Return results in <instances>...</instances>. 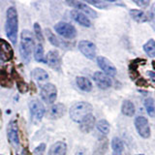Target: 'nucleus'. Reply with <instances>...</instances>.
<instances>
[{
    "label": "nucleus",
    "mask_w": 155,
    "mask_h": 155,
    "mask_svg": "<svg viewBox=\"0 0 155 155\" xmlns=\"http://www.w3.org/2000/svg\"><path fill=\"white\" fill-rule=\"evenodd\" d=\"M5 32L8 39L16 45L18 35V12L15 7H9L6 12V22H5Z\"/></svg>",
    "instance_id": "nucleus-1"
},
{
    "label": "nucleus",
    "mask_w": 155,
    "mask_h": 155,
    "mask_svg": "<svg viewBox=\"0 0 155 155\" xmlns=\"http://www.w3.org/2000/svg\"><path fill=\"white\" fill-rule=\"evenodd\" d=\"M21 46H19V53L24 63H29L31 60V54L33 48L35 46V39L33 34L24 29L21 34Z\"/></svg>",
    "instance_id": "nucleus-2"
},
{
    "label": "nucleus",
    "mask_w": 155,
    "mask_h": 155,
    "mask_svg": "<svg viewBox=\"0 0 155 155\" xmlns=\"http://www.w3.org/2000/svg\"><path fill=\"white\" fill-rule=\"evenodd\" d=\"M93 107L87 102H78L74 104L69 110L70 117L73 121L77 123H81L87 115L92 114Z\"/></svg>",
    "instance_id": "nucleus-3"
},
{
    "label": "nucleus",
    "mask_w": 155,
    "mask_h": 155,
    "mask_svg": "<svg viewBox=\"0 0 155 155\" xmlns=\"http://www.w3.org/2000/svg\"><path fill=\"white\" fill-rule=\"evenodd\" d=\"M29 111H30L31 121L34 124L39 123L43 119L44 114L46 113V109L44 104L37 99L31 100L29 103Z\"/></svg>",
    "instance_id": "nucleus-4"
},
{
    "label": "nucleus",
    "mask_w": 155,
    "mask_h": 155,
    "mask_svg": "<svg viewBox=\"0 0 155 155\" xmlns=\"http://www.w3.org/2000/svg\"><path fill=\"white\" fill-rule=\"evenodd\" d=\"M54 30L57 32V34L67 40H72L77 37V29L76 27L71 23L59 21L54 25Z\"/></svg>",
    "instance_id": "nucleus-5"
},
{
    "label": "nucleus",
    "mask_w": 155,
    "mask_h": 155,
    "mask_svg": "<svg viewBox=\"0 0 155 155\" xmlns=\"http://www.w3.org/2000/svg\"><path fill=\"white\" fill-rule=\"evenodd\" d=\"M42 100L47 104H53L57 98V88L53 84H43L40 90Z\"/></svg>",
    "instance_id": "nucleus-6"
},
{
    "label": "nucleus",
    "mask_w": 155,
    "mask_h": 155,
    "mask_svg": "<svg viewBox=\"0 0 155 155\" xmlns=\"http://www.w3.org/2000/svg\"><path fill=\"white\" fill-rule=\"evenodd\" d=\"M7 137L10 144L14 147H18L21 144L19 140V132H18V125L16 119H12L7 126Z\"/></svg>",
    "instance_id": "nucleus-7"
},
{
    "label": "nucleus",
    "mask_w": 155,
    "mask_h": 155,
    "mask_svg": "<svg viewBox=\"0 0 155 155\" xmlns=\"http://www.w3.org/2000/svg\"><path fill=\"white\" fill-rule=\"evenodd\" d=\"M78 48H79L80 51L84 54L86 58L88 59H94L96 57V45L91 41L88 40H82L79 43L78 45Z\"/></svg>",
    "instance_id": "nucleus-8"
},
{
    "label": "nucleus",
    "mask_w": 155,
    "mask_h": 155,
    "mask_svg": "<svg viewBox=\"0 0 155 155\" xmlns=\"http://www.w3.org/2000/svg\"><path fill=\"white\" fill-rule=\"evenodd\" d=\"M135 127L138 131V134L143 139L150 137V127L147 119L144 116H137L135 119Z\"/></svg>",
    "instance_id": "nucleus-9"
},
{
    "label": "nucleus",
    "mask_w": 155,
    "mask_h": 155,
    "mask_svg": "<svg viewBox=\"0 0 155 155\" xmlns=\"http://www.w3.org/2000/svg\"><path fill=\"white\" fill-rule=\"evenodd\" d=\"M14 57V50L12 45L7 40L0 38V60L4 62L11 61Z\"/></svg>",
    "instance_id": "nucleus-10"
},
{
    "label": "nucleus",
    "mask_w": 155,
    "mask_h": 155,
    "mask_svg": "<svg viewBox=\"0 0 155 155\" xmlns=\"http://www.w3.org/2000/svg\"><path fill=\"white\" fill-rule=\"evenodd\" d=\"M66 4L69 5V6H72V7L76 8L78 11H80L81 13L84 14L86 17L89 16L92 18H96L97 17H98V15H97L95 10L90 8L88 5H87V3H85V2L75 1V0H74V1H67Z\"/></svg>",
    "instance_id": "nucleus-11"
},
{
    "label": "nucleus",
    "mask_w": 155,
    "mask_h": 155,
    "mask_svg": "<svg viewBox=\"0 0 155 155\" xmlns=\"http://www.w3.org/2000/svg\"><path fill=\"white\" fill-rule=\"evenodd\" d=\"M97 64L100 67L101 70H103V73L109 77H114L116 75V68L111 63L108 58L104 56H98L97 57Z\"/></svg>",
    "instance_id": "nucleus-12"
},
{
    "label": "nucleus",
    "mask_w": 155,
    "mask_h": 155,
    "mask_svg": "<svg viewBox=\"0 0 155 155\" xmlns=\"http://www.w3.org/2000/svg\"><path fill=\"white\" fill-rule=\"evenodd\" d=\"M46 62L48 65V67H51V69L55 71L61 70L62 60H61V56L59 55V52L57 51L53 50V51H48V53L46 56Z\"/></svg>",
    "instance_id": "nucleus-13"
},
{
    "label": "nucleus",
    "mask_w": 155,
    "mask_h": 155,
    "mask_svg": "<svg viewBox=\"0 0 155 155\" xmlns=\"http://www.w3.org/2000/svg\"><path fill=\"white\" fill-rule=\"evenodd\" d=\"M93 80L95 81V84H97V86L101 89H108L113 85V81H111L110 78L109 76H107L106 74H104L103 72H95L93 75Z\"/></svg>",
    "instance_id": "nucleus-14"
},
{
    "label": "nucleus",
    "mask_w": 155,
    "mask_h": 155,
    "mask_svg": "<svg viewBox=\"0 0 155 155\" xmlns=\"http://www.w3.org/2000/svg\"><path fill=\"white\" fill-rule=\"evenodd\" d=\"M66 107L64 104L62 103H58V104H54L51 107V109L48 111V118L51 119H58L61 118L63 115L66 113Z\"/></svg>",
    "instance_id": "nucleus-15"
},
{
    "label": "nucleus",
    "mask_w": 155,
    "mask_h": 155,
    "mask_svg": "<svg viewBox=\"0 0 155 155\" xmlns=\"http://www.w3.org/2000/svg\"><path fill=\"white\" fill-rule=\"evenodd\" d=\"M147 60L143 59V58H136V59H133L130 62L129 64V75L131 77V80L136 81L139 78H140V75L138 71L140 65L142 64H145Z\"/></svg>",
    "instance_id": "nucleus-16"
},
{
    "label": "nucleus",
    "mask_w": 155,
    "mask_h": 155,
    "mask_svg": "<svg viewBox=\"0 0 155 155\" xmlns=\"http://www.w3.org/2000/svg\"><path fill=\"white\" fill-rule=\"evenodd\" d=\"M71 17L76 22L79 23L80 25H82L84 27L91 26V22L88 17H86L84 14L81 13L80 11H78V10H73V11H71Z\"/></svg>",
    "instance_id": "nucleus-17"
},
{
    "label": "nucleus",
    "mask_w": 155,
    "mask_h": 155,
    "mask_svg": "<svg viewBox=\"0 0 155 155\" xmlns=\"http://www.w3.org/2000/svg\"><path fill=\"white\" fill-rule=\"evenodd\" d=\"M95 124H96L95 116L91 114L89 115H87L86 117L80 123V129L81 132H84V133H89L90 131L94 128Z\"/></svg>",
    "instance_id": "nucleus-18"
},
{
    "label": "nucleus",
    "mask_w": 155,
    "mask_h": 155,
    "mask_svg": "<svg viewBox=\"0 0 155 155\" xmlns=\"http://www.w3.org/2000/svg\"><path fill=\"white\" fill-rule=\"evenodd\" d=\"M45 33H46V36H47V39L48 40V42H50L52 46L54 47H57V48H68V45L69 44H66L65 42H63L62 40H59L54 34H53L51 32V29L48 28H46L45 29Z\"/></svg>",
    "instance_id": "nucleus-19"
},
{
    "label": "nucleus",
    "mask_w": 155,
    "mask_h": 155,
    "mask_svg": "<svg viewBox=\"0 0 155 155\" xmlns=\"http://www.w3.org/2000/svg\"><path fill=\"white\" fill-rule=\"evenodd\" d=\"M66 153L67 144L64 142H56L48 150V155H66Z\"/></svg>",
    "instance_id": "nucleus-20"
},
{
    "label": "nucleus",
    "mask_w": 155,
    "mask_h": 155,
    "mask_svg": "<svg viewBox=\"0 0 155 155\" xmlns=\"http://www.w3.org/2000/svg\"><path fill=\"white\" fill-rule=\"evenodd\" d=\"M12 74H13V78H12V79L16 81L17 87H18V91L21 92V93H26V92L29 90V85H28V84H26V82L21 79V77L18 74L15 69H13Z\"/></svg>",
    "instance_id": "nucleus-21"
},
{
    "label": "nucleus",
    "mask_w": 155,
    "mask_h": 155,
    "mask_svg": "<svg viewBox=\"0 0 155 155\" xmlns=\"http://www.w3.org/2000/svg\"><path fill=\"white\" fill-rule=\"evenodd\" d=\"M109 147V140L106 137H102L99 139L98 143H97L96 147L94 148V155H104Z\"/></svg>",
    "instance_id": "nucleus-22"
},
{
    "label": "nucleus",
    "mask_w": 155,
    "mask_h": 155,
    "mask_svg": "<svg viewBox=\"0 0 155 155\" xmlns=\"http://www.w3.org/2000/svg\"><path fill=\"white\" fill-rule=\"evenodd\" d=\"M129 14H130V17L132 18L135 21H137L139 23H143V22H147L149 18L147 14L144 12L140 11V10H138V9H132L129 11Z\"/></svg>",
    "instance_id": "nucleus-23"
},
{
    "label": "nucleus",
    "mask_w": 155,
    "mask_h": 155,
    "mask_svg": "<svg viewBox=\"0 0 155 155\" xmlns=\"http://www.w3.org/2000/svg\"><path fill=\"white\" fill-rule=\"evenodd\" d=\"M76 84L81 90L84 91V92H90L92 90L91 81L85 77H77Z\"/></svg>",
    "instance_id": "nucleus-24"
},
{
    "label": "nucleus",
    "mask_w": 155,
    "mask_h": 155,
    "mask_svg": "<svg viewBox=\"0 0 155 155\" xmlns=\"http://www.w3.org/2000/svg\"><path fill=\"white\" fill-rule=\"evenodd\" d=\"M31 77L38 82H44L48 80V74L42 68H35L31 73Z\"/></svg>",
    "instance_id": "nucleus-25"
},
{
    "label": "nucleus",
    "mask_w": 155,
    "mask_h": 155,
    "mask_svg": "<svg viewBox=\"0 0 155 155\" xmlns=\"http://www.w3.org/2000/svg\"><path fill=\"white\" fill-rule=\"evenodd\" d=\"M121 113L126 116H133L136 113L135 105L129 100H124L121 105Z\"/></svg>",
    "instance_id": "nucleus-26"
},
{
    "label": "nucleus",
    "mask_w": 155,
    "mask_h": 155,
    "mask_svg": "<svg viewBox=\"0 0 155 155\" xmlns=\"http://www.w3.org/2000/svg\"><path fill=\"white\" fill-rule=\"evenodd\" d=\"M34 58H35V60L37 62L47 63L45 53H44V48H43L42 44H38V45L35 47V50H34Z\"/></svg>",
    "instance_id": "nucleus-27"
},
{
    "label": "nucleus",
    "mask_w": 155,
    "mask_h": 155,
    "mask_svg": "<svg viewBox=\"0 0 155 155\" xmlns=\"http://www.w3.org/2000/svg\"><path fill=\"white\" fill-rule=\"evenodd\" d=\"M111 148L114 150V153L122 154L124 150V143L118 137H114L111 140Z\"/></svg>",
    "instance_id": "nucleus-28"
},
{
    "label": "nucleus",
    "mask_w": 155,
    "mask_h": 155,
    "mask_svg": "<svg viewBox=\"0 0 155 155\" xmlns=\"http://www.w3.org/2000/svg\"><path fill=\"white\" fill-rule=\"evenodd\" d=\"M143 51L150 57H155V41L153 39L149 40L143 45Z\"/></svg>",
    "instance_id": "nucleus-29"
},
{
    "label": "nucleus",
    "mask_w": 155,
    "mask_h": 155,
    "mask_svg": "<svg viewBox=\"0 0 155 155\" xmlns=\"http://www.w3.org/2000/svg\"><path fill=\"white\" fill-rule=\"evenodd\" d=\"M143 104L145 107V110H147V114L151 116V117H154L155 116V105H154V100L151 98V97H147L145 98L143 101Z\"/></svg>",
    "instance_id": "nucleus-30"
},
{
    "label": "nucleus",
    "mask_w": 155,
    "mask_h": 155,
    "mask_svg": "<svg viewBox=\"0 0 155 155\" xmlns=\"http://www.w3.org/2000/svg\"><path fill=\"white\" fill-rule=\"evenodd\" d=\"M96 127L98 129L99 132H101L103 135L109 134L110 130V123L106 119H100L98 122L96 123Z\"/></svg>",
    "instance_id": "nucleus-31"
},
{
    "label": "nucleus",
    "mask_w": 155,
    "mask_h": 155,
    "mask_svg": "<svg viewBox=\"0 0 155 155\" xmlns=\"http://www.w3.org/2000/svg\"><path fill=\"white\" fill-rule=\"evenodd\" d=\"M0 84L4 87H10L12 85V80L9 78L5 69L0 70Z\"/></svg>",
    "instance_id": "nucleus-32"
},
{
    "label": "nucleus",
    "mask_w": 155,
    "mask_h": 155,
    "mask_svg": "<svg viewBox=\"0 0 155 155\" xmlns=\"http://www.w3.org/2000/svg\"><path fill=\"white\" fill-rule=\"evenodd\" d=\"M34 34H35V37L37 40L40 42V44L44 41V34H43V31H42V28L40 26V24L38 22H35L34 23Z\"/></svg>",
    "instance_id": "nucleus-33"
},
{
    "label": "nucleus",
    "mask_w": 155,
    "mask_h": 155,
    "mask_svg": "<svg viewBox=\"0 0 155 155\" xmlns=\"http://www.w3.org/2000/svg\"><path fill=\"white\" fill-rule=\"evenodd\" d=\"M87 3L99 9H106L109 7V3L107 1H87Z\"/></svg>",
    "instance_id": "nucleus-34"
},
{
    "label": "nucleus",
    "mask_w": 155,
    "mask_h": 155,
    "mask_svg": "<svg viewBox=\"0 0 155 155\" xmlns=\"http://www.w3.org/2000/svg\"><path fill=\"white\" fill-rule=\"evenodd\" d=\"M46 150V143H40L38 145V147L34 149V154L35 155H43L44 152H45Z\"/></svg>",
    "instance_id": "nucleus-35"
},
{
    "label": "nucleus",
    "mask_w": 155,
    "mask_h": 155,
    "mask_svg": "<svg viewBox=\"0 0 155 155\" xmlns=\"http://www.w3.org/2000/svg\"><path fill=\"white\" fill-rule=\"evenodd\" d=\"M150 19H151V23L155 29V2L152 4L151 9H150Z\"/></svg>",
    "instance_id": "nucleus-36"
},
{
    "label": "nucleus",
    "mask_w": 155,
    "mask_h": 155,
    "mask_svg": "<svg viewBox=\"0 0 155 155\" xmlns=\"http://www.w3.org/2000/svg\"><path fill=\"white\" fill-rule=\"evenodd\" d=\"M134 3L137 5V6L140 7V8H147L148 5H149V1L147 0H145V1H142V0H140V1H137V0H135Z\"/></svg>",
    "instance_id": "nucleus-37"
},
{
    "label": "nucleus",
    "mask_w": 155,
    "mask_h": 155,
    "mask_svg": "<svg viewBox=\"0 0 155 155\" xmlns=\"http://www.w3.org/2000/svg\"><path fill=\"white\" fill-rule=\"evenodd\" d=\"M136 84H137L138 86H147L148 85V82L147 81H145L143 78H139L138 81H136Z\"/></svg>",
    "instance_id": "nucleus-38"
},
{
    "label": "nucleus",
    "mask_w": 155,
    "mask_h": 155,
    "mask_svg": "<svg viewBox=\"0 0 155 155\" xmlns=\"http://www.w3.org/2000/svg\"><path fill=\"white\" fill-rule=\"evenodd\" d=\"M147 74L148 75V77L151 79V81H153L155 82V72H152V71H148L147 72Z\"/></svg>",
    "instance_id": "nucleus-39"
},
{
    "label": "nucleus",
    "mask_w": 155,
    "mask_h": 155,
    "mask_svg": "<svg viewBox=\"0 0 155 155\" xmlns=\"http://www.w3.org/2000/svg\"><path fill=\"white\" fill-rule=\"evenodd\" d=\"M3 127V115H2V111L0 110V129Z\"/></svg>",
    "instance_id": "nucleus-40"
},
{
    "label": "nucleus",
    "mask_w": 155,
    "mask_h": 155,
    "mask_svg": "<svg viewBox=\"0 0 155 155\" xmlns=\"http://www.w3.org/2000/svg\"><path fill=\"white\" fill-rule=\"evenodd\" d=\"M113 155H122V154H119V153H113Z\"/></svg>",
    "instance_id": "nucleus-41"
},
{
    "label": "nucleus",
    "mask_w": 155,
    "mask_h": 155,
    "mask_svg": "<svg viewBox=\"0 0 155 155\" xmlns=\"http://www.w3.org/2000/svg\"><path fill=\"white\" fill-rule=\"evenodd\" d=\"M137 155H143V154H137Z\"/></svg>",
    "instance_id": "nucleus-42"
},
{
    "label": "nucleus",
    "mask_w": 155,
    "mask_h": 155,
    "mask_svg": "<svg viewBox=\"0 0 155 155\" xmlns=\"http://www.w3.org/2000/svg\"><path fill=\"white\" fill-rule=\"evenodd\" d=\"M11 155H13V153H12V152H11Z\"/></svg>",
    "instance_id": "nucleus-43"
},
{
    "label": "nucleus",
    "mask_w": 155,
    "mask_h": 155,
    "mask_svg": "<svg viewBox=\"0 0 155 155\" xmlns=\"http://www.w3.org/2000/svg\"><path fill=\"white\" fill-rule=\"evenodd\" d=\"M0 155H2V154H0Z\"/></svg>",
    "instance_id": "nucleus-44"
}]
</instances>
